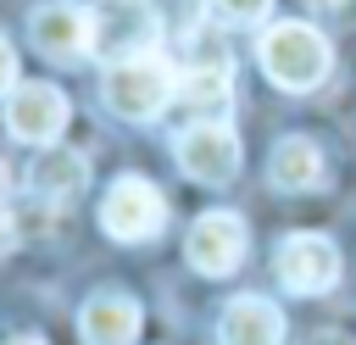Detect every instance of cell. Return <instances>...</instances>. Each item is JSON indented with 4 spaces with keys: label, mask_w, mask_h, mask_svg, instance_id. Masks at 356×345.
Segmentation results:
<instances>
[{
    "label": "cell",
    "mask_w": 356,
    "mask_h": 345,
    "mask_svg": "<svg viewBox=\"0 0 356 345\" xmlns=\"http://www.w3.org/2000/svg\"><path fill=\"white\" fill-rule=\"evenodd\" d=\"M211 11L222 22H261L273 11V0H211Z\"/></svg>",
    "instance_id": "obj_14"
},
{
    "label": "cell",
    "mask_w": 356,
    "mask_h": 345,
    "mask_svg": "<svg viewBox=\"0 0 356 345\" xmlns=\"http://www.w3.org/2000/svg\"><path fill=\"white\" fill-rule=\"evenodd\" d=\"M11 245H17V217H11L6 206H0V256H6Z\"/></svg>",
    "instance_id": "obj_17"
},
{
    "label": "cell",
    "mask_w": 356,
    "mask_h": 345,
    "mask_svg": "<svg viewBox=\"0 0 356 345\" xmlns=\"http://www.w3.org/2000/svg\"><path fill=\"white\" fill-rule=\"evenodd\" d=\"M100 100L128 122H150V117L167 111V100H178V72H172V61L161 50H134V56L106 67Z\"/></svg>",
    "instance_id": "obj_1"
},
{
    "label": "cell",
    "mask_w": 356,
    "mask_h": 345,
    "mask_svg": "<svg viewBox=\"0 0 356 345\" xmlns=\"http://www.w3.org/2000/svg\"><path fill=\"white\" fill-rule=\"evenodd\" d=\"M83 184H89V161L78 150H61V145H44L28 167V189L39 200H72Z\"/></svg>",
    "instance_id": "obj_13"
},
{
    "label": "cell",
    "mask_w": 356,
    "mask_h": 345,
    "mask_svg": "<svg viewBox=\"0 0 356 345\" xmlns=\"http://www.w3.org/2000/svg\"><path fill=\"white\" fill-rule=\"evenodd\" d=\"M139 300L122 289H100L78 306V334L83 345H134L139 339Z\"/></svg>",
    "instance_id": "obj_9"
},
{
    "label": "cell",
    "mask_w": 356,
    "mask_h": 345,
    "mask_svg": "<svg viewBox=\"0 0 356 345\" xmlns=\"http://www.w3.org/2000/svg\"><path fill=\"white\" fill-rule=\"evenodd\" d=\"M172 156H178L184 178L217 189V184H228V178L239 172V134H234L222 117H200V122H189V128L172 139Z\"/></svg>",
    "instance_id": "obj_4"
},
{
    "label": "cell",
    "mask_w": 356,
    "mask_h": 345,
    "mask_svg": "<svg viewBox=\"0 0 356 345\" xmlns=\"http://www.w3.org/2000/svg\"><path fill=\"white\" fill-rule=\"evenodd\" d=\"M339 267L345 262H339V245L328 234H289L278 245V256H273V273H278V284L289 295H323V289H334Z\"/></svg>",
    "instance_id": "obj_5"
},
{
    "label": "cell",
    "mask_w": 356,
    "mask_h": 345,
    "mask_svg": "<svg viewBox=\"0 0 356 345\" xmlns=\"http://www.w3.org/2000/svg\"><path fill=\"white\" fill-rule=\"evenodd\" d=\"M217 345H284V317L261 295H234L217 317Z\"/></svg>",
    "instance_id": "obj_10"
},
{
    "label": "cell",
    "mask_w": 356,
    "mask_h": 345,
    "mask_svg": "<svg viewBox=\"0 0 356 345\" xmlns=\"http://www.w3.org/2000/svg\"><path fill=\"white\" fill-rule=\"evenodd\" d=\"M178 100L189 111H200V117H222L228 100H234V67H228V56L211 50L206 61H189L178 72Z\"/></svg>",
    "instance_id": "obj_11"
},
{
    "label": "cell",
    "mask_w": 356,
    "mask_h": 345,
    "mask_svg": "<svg viewBox=\"0 0 356 345\" xmlns=\"http://www.w3.org/2000/svg\"><path fill=\"white\" fill-rule=\"evenodd\" d=\"M245 245H250L245 217H234V211H206V217H195L184 256H189L195 273H206V278H228V273L245 262Z\"/></svg>",
    "instance_id": "obj_8"
},
{
    "label": "cell",
    "mask_w": 356,
    "mask_h": 345,
    "mask_svg": "<svg viewBox=\"0 0 356 345\" xmlns=\"http://www.w3.org/2000/svg\"><path fill=\"white\" fill-rule=\"evenodd\" d=\"M17 89V50H11V39H0V95H11Z\"/></svg>",
    "instance_id": "obj_15"
},
{
    "label": "cell",
    "mask_w": 356,
    "mask_h": 345,
    "mask_svg": "<svg viewBox=\"0 0 356 345\" xmlns=\"http://www.w3.org/2000/svg\"><path fill=\"white\" fill-rule=\"evenodd\" d=\"M67 117H72V106H67V95L56 83H17L6 95V128L22 145H39V150L56 145L67 134Z\"/></svg>",
    "instance_id": "obj_6"
},
{
    "label": "cell",
    "mask_w": 356,
    "mask_h": 345,
    "mask_svg": "<svg viewBox=\"0 0 356 345\" xmlns=\"http://www.w3.org/2000/svg\"><path fill=\"white\" fill-rule=\"evenodd\" d=\"M95 11L89 6H72V0H50V6H39L33 11V22H28V39H33V50L39 56H50V61H78V56H89L95 50Z\"/></svg>",
    "instance_id": "obj_7"
},
{
    "label": "cell",
    "mask_w": 356,
    "mask_h": 345,
    "mask_svg": "<svg viewBox=\"0 0 356 345\" xmlns=\"http://www.w3.org/2000/svg\"><path fill=\"white\" fill-rule=\"evenodd\" d=\"M300 345H356V339H350L345 328H317V334H306Z\"/></svg>",
    "instance_id": "obj_16"
},
{
    "label": "cell",
    "mask_w": 356,
    "mask_h": 345,
    "mask_svg": "<svg viewBox=\"0 0 356 345\" xmlns=\"http://www.w3.org/2000/svg\"><path fill=\"white\" fill-rule=\"evenodd\" d=\"M256 61L278 89H317L334 67V50L312 22H273L256 39Z\"/></svg>",
    "instance_id": "obj_2"
},
{
    "label": "cell",
    "mask_w": 356,
    "mask_h": 345,
    "mask_svg": "<svg viewBox=\"0 0 356 345\" xmlns=\"http://www.w3.org/2000/svg\"><path fill=\"white\" fill-rule=\"evenodd\" d=\"M267 178L278 184V189H317L323 178H328V161H323V150H317V139H306V134H289V139H278L273 145V156H267Z\"/></svg>",
    "instance_id": "obj_12"
},
{
    "label": "cell",
    "mask_w": 356,
    "mask_h": 345,
    "mask_svg": "<svg viewBox=\"0 0 356 345\" xmlns=\"http://www.w3.org/2000/svg\"><path fill=\"white\" fill-rule=\"evenodd\" d=\"M11 345H44V339H39V334H17Z\"/></svg>",
    "instance_id": "obj_18"
},
{
    "label": "cell",
    "mask_w": 356,
    "mask_h": 345,
    "mask_svg": "<svg viewBox=\"0 0 356 345\" xmlns=\"http://www.w3.org/2000/svg\"><path fill=\"white\" fill-rule=\"evenodd\" d=\"M161 223H167V200H161V189H156L150 178H139V172H122V178L106 189V200H100V228H106L111 239H122V245L156 239Z\"/></svg>",
    "instance_id": "obj_3"
},
{
    "label": "cell",
    "mask_w": 356,
    "mask_h": 345,
    "mask_svg": "<svg viewBox=\"0 0 356 345\" xmlns=\"http://www.w3.org/2000/svg\"><path fill=\"white\" fill-rule=\"evenodd\" d=\"M0 195H6V172H0Z\"/></svg>",
    "instance_id": "obj_19"
}]
</instances>
